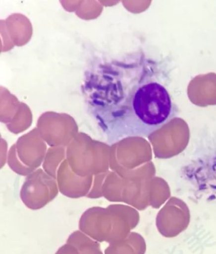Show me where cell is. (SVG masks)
Masks as SVG:
<instances>
[{
	"label": "cell",
	"instance_id": "obj_1",
	"mask_svg": "<svg viewBox=\"0 0 216 254\" xmlns=\"http://www.w3.org/2000/svg\"><path fill=\"white\" fill-rule=\"evenodd\" d=\"M83 89L88 112L109 144L147 137L176 114L167 88L140 62L101 64L86 77Z\"/></svg>",
	"mask_w": 216,
	"mask_h": 254
}]
</instances>
